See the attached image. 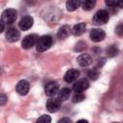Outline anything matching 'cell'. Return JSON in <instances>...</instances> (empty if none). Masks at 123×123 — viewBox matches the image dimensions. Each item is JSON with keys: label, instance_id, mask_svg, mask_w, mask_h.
<instances>
[{"label": "cell", "instance_id": "cell-1", "mask_svg": "<svg viewBox=\"0 0 123 123\" xmlns=\"http://www.w3.org/2000/svg\"><path fill=\"white\" fill-rule=\"evenodd\" d=\"M52 44H53V38L50 36L45 35L38 38L36 44V48H37V51L38 52H44L48 50L52 46Z\"/></svg>", "mask_w": 123, "mask_h": 123}, {"label": "cell", "instance_id": "cell-2", "mask_svg": "<svg viewBox=\"0 0 123 123\" xmlns=\"http://www.w3.org/2000/svg\"><path fill=\"white\" fill-rule=\"evenodd\" d=\"M17 17V12L14 9H7L2 12V21L6 24H12Z\"/></svg>", "mask_w": 123, "mask_h": 123}, {"label": "cell", "instance_id": "cell-3", "mask_svg": "<svg viewBox=\"0 0 123 123\" xmlns=\"http://www.w3.org/2000/svg\"><path fill=\"white\" fill-rule=\"evenodd\" d=\"M110 18V14L106 10H100L98 11L94 16H93V22L97 25H103L108 23Z\"/></svg>", "mask_w": 123, "mask_h": 123}, {"label": "cell", "instance_id": "cell-4", "mask_svg": "<svg viewBox=\"0 0 123 123\" xmlns=\"http://www.w3.org/2000/svg\"><path fill=\"white\" fill-rule=\"evenodd\" d=\"M38 38H39V37H38L37 35H35V34H33V35H28V36H26V37L23 38L21 45H22V47H23L24 49H30V48H32L35 44H37Z\"/></svg>", "mask_w": 123, "mask_h": 123}, {"label": "cell", "instance_id": "cell-5", "mask_svg": "<svg viewBox=\"0 0 123 123\" xmlns=\"http://www.w3.org/2000/svg\"><path fill=\"white\" fill-rule=\"evenodd\" d=\"M59 92V83L56 81L49 82L45 86V94L49 97L55 96Z\"/></svg>", "mask_w": 123, "mask_h": 123}, {"label": "cell", "instance_id": "cell-6", "mask_svg": "<svg viewBox=\"0 0 123 123\" xmlns=\"http://www.w3.org/2000/svg\"><path fill=\"white\" fill-rule=\"evenodd\" d=\"M33 24H34L33 17L31 15H25L20 19V21L18 23V27L22 31H27L33 26Z\"/></svg>", "mask_w": 123, "mask_h": 123}, {"label": "cell", "instance_id": "cell-7", "mask_svg": "<svg viewBox=\"0 0 123 123\" xmlns=\"http://www.w3.org/2000/svg\"><path fill=\"white\" fill-rule=\"evenodd\" d=\"M29 89H30V84L26 80L19 81L15 86V90L19 95H26L29 92Z\"/></svg>", "mask_w": 123, "mask_h": 123}, {"label": "cell", "instance_id": "cell-8", "mask_svg": "<svg viewBox=\"0 0 123 123\" xmlns=\"http://www.w3.org/2000/svg\"><path fill=\"white\" fill-rule=\"evenodd\" d=\"M105 32L101 29H92L89 33V37L94 42H100L105 38Z\"/></svg>", "mask_w": 123, "mask_h": 123}, {"label": "cell", "instance_id": "cell-9", "mask_svg": "<svg viewBox=\"0 0 123 123\" xmlns=\"http://www.w3.org/2000/svg\"><path fill=\"white\" fill-rule=\"evenodd\" d=\"M89 86V83L86 79H81V80H78L74 85H73V87L72 89L74 90V92H83L85 91L86 89H87Z\"/></svg>", "mask_w": 123, "mask_h": 123}, {"label": "cell", "instance_id": "cell-10", "mask_svg": "<svg viewBox=\"0 0 123 123\" xmlns=\"http://www.w3.org/2000/svg\"><path fill=\"white\" fill-rule=\"evenodd\" d=\"M61 108V101L58 98H50L46 103V109L50 112H56Z\"/></svg>", "mask_w": 123, "mask_h": 123}, {"label": "cell", "instance_id": "cell-11", "mask_svg": "<svg viewBox=\"0 0 123 123\" xmlns=\"http://www.w3.org/2000/svg\"><path fill=\"white\" fill-rule=\"evenodd\" d=\"M79 76H80L79 70H77V69H75V68H71V69H68V70L65 72L63 79H64V81H65L66 83H72V82H74L75 80H77Z\"/></svg>", "mask_w": 123, "mask_h": 123}, {"label": "cell", "instance_id": "cell-12", "mask_svg": "<svg viewBox=\"0 0 123 123\" xmlns=\"http://www.w3.org/2000/svg\"><path fill=\"white\" fill-rule=\"evenodd\" d=\"M20 37V33L19 31H17L15 28H10L8 29L7 33H6V38L8 41L10 42H15L19 39Z\"/></svg>", "mask_w": 123, "mask_h": 123}, {"label": "cell", "instance_id": "cell-13", "mask_svg": "<svg viewBox=\"0 0 123 123\" xmlns=\"http://www.w3.org/2000/svg\"><path fill=\"white\" fill-rule=\"evenodd\" d=\"M92 60L91 57L88 54H81L78 58H77V62L81 65V66H87L91 63Z\"/></svg>", "mask_w": 123, "mask_h": 123}, {"label": "cell", "instance_id": "cell-14", "mask_svg": "<svg viewBox=\"0 0 123 123\" xmlns=\"http://www.w3.org/2000/svg\"><path fill=\"white\" fill-rule=\"evenodd\" d=\"M71 32L72 31H71V29L68 25H63L59 29V31L57 33V36L60 39H63V38H66L70 35Z\"/></svg>", "mask_w": 123, "mask_h": 123}, {"label": "cell", "instance_id": "cell-15", "mask_svg": "<svg viewBox=\"0 0 123 123\" xmlns=\"http://www.w3.org/2000/svg\"><path fill=\"white\" fill-rule=\"evenodd\" d=\"M86 31V24L81 22V23H78L76 25H74L73 29H72V34L75 36V37H79L81 35H83Z\"/></svg>", "mask_w": 123, "mask_h": 123}, {"label": "cell", "instance_id": "cell-16", "mask_svg": "<svg viewBox=\"0 0 123 123\" xmlns=\"http://www.w3.org/2000/svg\"><path fill=\"white\" fill-rule=\"evenodd\" d=\"M70 93H71V90L70 88L68 87H63L62 88L61 90H59L58 92V99L61 101V102H63L65 100H67L70 96Z\"/></svg>", "mask_w": 123, "mask_h": 123}, {"label": "cell", "instance_id": "cell-17", "mask_svg": "<svg viewBox=\"0 0 123 123\" xmlns=\"http://www.w3.org/2000/svg\"><path fill=\"white\" fill-rule=\"evenodd\" d=\"M65 5H66L67 11L73 12V11L77 10V9L82 5V2H81V1H77V0H70V1H67Z\"/></svg>", "mask_w": 123, "mask_h": 123}, {"label": "cell", "instance_id": "cell-18", "mask_svg": "<svg viewBox=\"0 0 123 123\" xmlns=\"http://www.w3.org/2000/svg\"><path fill=\"white\" fill-rule=\"evenodd\" d=\"M95 3L96 2L94 0H86L82 2V8L84 9V11H90L95 6Z\"/></svg>", "mask_w": 123, "mask_h": 123}, {"label": "cell", "instance_id": "cell-19", "mask_svg": "<svg viewBox=\"0 0 123 123\" xmlns=\"http://www.w3.org/2000/svg\"><path fill=\"white\" fill-rule=\"evenodd\" d=\"M106 53H107V56L109 58H112V57H115L117 55L118 49L115 45H111V46H109V48H107Z\"/></svg>", "mask_w": 123, "mask_h": 123}, {"label": "cell", "instance_id": "cell-20", "mask_svg": "<svg viewBox=\"0 0 123 123\" xmlns=\"http://www.w3.org/2000/svg\"><path fill=\"white\" fill-rule=\"evenodd\" d=\"M83 100H85V95L83 94V92H75L73 97H72V101L74 103H79L82 102Z\"/></svg>", "mask_w": 123, "mask_h": 123}, {"label": "cell", "instance_id": "cell-21", "mask_svg": "<svg viewBox=\"0 0 123 123\" xmlns=\"http://www.w3.org/2000/svg\"><path fill=\"white\" fill-rule=\"evenodd\" d=\"M87 76H88L89 79H91V80H96V79L99 77V71H98L96 68H94V69L88 71Z\"/></svg>", "mask_w": 123, "mask_h": 123}, {"label": "cell", "instance_id": "cell-22", "mask_svg": "<svg viewBox=\"0 0 123 123\" xmlns=\"http://www.w3.org/2000/svg\"><path fill=\"white\" fill-rule=\"evenodd\" d=\"M37 123H51V117L49 115H47V114L41 115L37 120Z\"/></svg>", "mask_w": 123, "mask_h": 123}, {"label": "cell", "instance_id": "cell-23", "mask_svg": "<svg viewBox=\"0 0 123 123\" xmlns=\"http://www.w3.org/2000/svg\"><path fill=\"white\" fill-rule=\"evenodd\" d=\"M118 3H119V1H115V0H113V1L107 0V1H106V5H108V6H109V7H111V8L118 7Z\"/></svg>", "mask_w": 123, "mask_h": 123}, {"label": "cell", "instance_id": "cell-24", "mask_svg": "<svg viewBox=\"0 0 123 123\" xmlns=\"http://www.w3.org/2000/svg\"><path fill=\"white\" fill-rule=\"evenodd\" d=\"M116 33L119 35V36H122L123 35V23L119 24L116 28Z\"/></svg>", "mask_w": 123, "mask_h": 123}, {"label": "cell", "instance_id": "cell-25", "mask_svg": "<svg viewBox=\"0 0 123 123\" xmlns=\"http://www.w3.org/2000/svg\"><path fill=\"white\" fill-rule=\"evenodd\" d=\"M58 123H72V120L68 117H63V118L60 119Z\"/></svg>", "mask_w": 123, "mask_h": 123}, {"label": "cell", "instance_id": "cell-26", "mask_svg": "<svg viewBox=\"0 0 123 123\" xmlns=\"http://www.w3.org/2000/svg\"><path fill=\"white\" fill-rule=\"evenodd\" d=\"M0 100H1L0 104L3 106V105L6 103V101H7V96H6L5 94H3V93H2V94H1V99H0Z\"/></svg>", "mask_w": 123, "mask_h": 123}, {"label": "cell", "instance_id": "cell-27", "mask_svg": "<svg viewBox=\"0 0 123 123\" xmlns=\"http://www.w3.org/2000/svg\"><path fill=\"white\" fill-rule=\"evenodd\" d=\"M4 31V22L1 20L0 22V32H3Z\"/></svg>", "mask_w": 123, "mask_h": 123}, {"label": "cell", "instance_id": "cell-28", "mask_svg": "<svg viewBox=\"0 0 123 123\" xmlns=\"http://www.w3.org/2000/svg\"><path fill=\"white\" fill-rule=\"evenodd\" d=\"M76 123H88V121H87L86 119H80V120H78Z\"/></svg>", "mask_w": 123, "mask_h": 123}, {"label": "cell", "instance_id": "cell-29", "mask_svg": "<svg viewBox=\"0 0 123 123\" xmlns=\"http://www.w3.org/2000/svg\"><path fill=\"white\" fill-rule=\"evenodd\" d=\"M118 7L121 8V9H123V1H119V3H118Z\"/></svg>", "mask_w": 123, "mask_h": 123}, {"label": "cell", "instance_id": "cell-30", "mask_svg": "<svg viewBox=\"0 0 123 123\" xmlns=\"http://www.w3.org/2000/svg\"><path fill=\"white\" fill-rule=\"evenodd\" d=\"M113 123H118V122H113Z\"/></svg>", "mask_w": 123, "mask_h": 123}]
</instances>
